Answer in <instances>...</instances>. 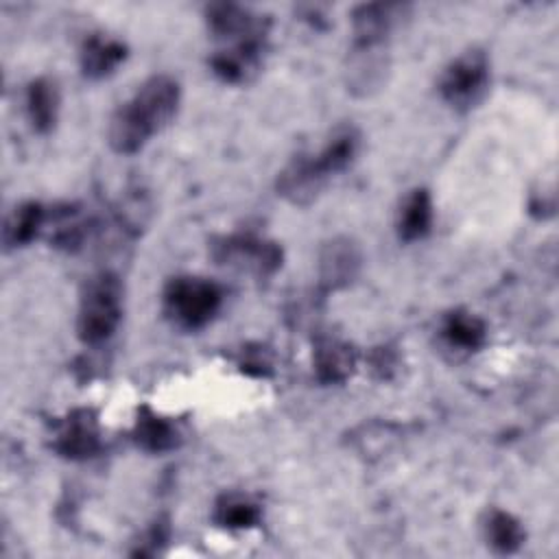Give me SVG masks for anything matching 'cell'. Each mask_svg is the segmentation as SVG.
Returning <instances> with one entry per match:
<instances>
[{
	"label": "cell",
	"mask_w": 559,
	"mask_h": 559,
	"mask_svg": "<svg viewBox=\"0 0 559 559\" xmlns=\"http://www.w3.org/2000/svg\"><path fill=\"white\" fill-rule=\"evenodd\" d=\"M441 334L450 347H456L461 352H474L485 343L487 328L476 314L454 310L443 319Z\"/></svg>",
	"instance_id": "17"
},
{
	"label": "cell",
	"mask_w": 559,
	"mask_h": 559,
	"mask_svg": "<svg viewBox=\"0 0 559 559\" xmlns=\"http://www.w3.org/2000/svg\"><path fill=\"white\" fill-rule=\"evenodd\" d=\"M360 133L354 127H338L317 155H310L314 173L328 181L332 175L343 173L358 155Z\"/></svg>",
	"instance_id": "10"
},
{
	"label": "cell",
	"mask_w": 559,
	"mask_h": 559,
	"mask_svg": "<svg viewBox=\"0 0 559 559\" xmlns=\"http://www.w3.org/2000/svg\"><path fill=\"white\" fill-rule=\"evenodd\" d=\"M354 365V349L336 338H323L314 349V373L323 384H336L347 380Z\"/></svg>",
	"instance_id": "15"
},
{
	"label": "cell",
	"mask_w": 559,
	"mask_h": 559,
	"mask_svg": "<svg viewBox=\"0 0 559 559\" xmlns=\"http://www.w3.org/2000/svg\"><path fill=\"white\" fill-rule=\"evenodd\" d=\"M214 520L223 528H251L260 522V509L240 493H225L214 504Z\"/></svg>",
	"instance_id": "19"
},
{
	"label": "cell",
	"mask_w": 559,
	"mask_h": 559,
	"mask_svg": "<svg viewBox=\"0 0 559 559\" xmlns=\"http://www.w3.org/2000/svg\"><path fill=\"white\" fill-rule=\"evenodd\" d=\"M360 255L358 249L354 247V242H349L347 238H336L332 242H328L321 251V260H319V271H321V282L325 288H338L343 284H347L356 269H358Z\"/></svg>",
	"instance_id": "11"
},
{
	"label": "cell",
	"mask_w": 559,
	"mask_h": 559,
	"mask_svg": "<svg viewBox=\"0 0 559 559\" xmlns=\"http://www.w3.org/2000/svg\"><path fill=\"white\" fill-rule=\"evenodd\" d=\"M133 439L142 450L162 454V452L175 450L179 445V430L166 417H162V415L153 413L151 408L142 406L138 411Z\"/></svg>",
	"instance_id": "13"
},
{
	"label": "cell",
	"mask_w": 559,
	"mask_h": 559,
	"mask_svg": "<svg viewBox=\"0 0 559 559\" xmlns=\"http://www.w3.org/2000/svg\"><path fill=\"white\" fill-rule=\"evenodd\" d=\"M100 439H98V424L92 411H74L59 428L55 439V450L74 461L90 459L98 452Z\"/></svg>",
	"instance_id": "7"
},
{
	"label": "cell",
	"mask_w": 559,
	"mask_h": 559,
	"mask_svg": "<svg viewBox=\"0 0 559 559\" xmlns=\"http://www.w3.org/2000/svg\"><path fill=\"white\" fill-rule=\"evenodd\" d=\"M223 306V290L205 277H173L164 288V310L183 330L207 325Z\"/></svg>",
	"instance_id": "3"
},
{
	"label": "cell",
	"mask_w": 559,
	"mask_h": 559,
	"mask_svg": "<svg viewBox=\"0 0 559 559\" xmlns=\"http://www.w3.org/2000/svg\"><path fill=\"white\" fill-rule=\"evenodd\" d=\"M127 57V48L122 41L114 37L92 35L85 39L81 48V70L90 79H103L111 74Z\"/></svg>",
	"instance_id": "12"
},
{
	"label": "cell",
	"mask_w": 559,
	"mask_h": 559,
	"mask_svg": "<svg viewBox=\"0 0 559 559\" xmlns=\"http://www.w3.org/2000/svg\"><path fill=\"white\" fill-rule=\"evenodd\" d=\"M207 26L214 37L227 39L231 44L247 39H266L269 24L260 15L234 2H216L205 9Z\"/></svg>",
	"instance_id": "6"
},
{
	"label": "cell",
	"mask_w": 559,
	"mask_h": 559,
	"mask_svg": "<svg viewBox=\"0 0 559 559\" xmlns=\"http://www.w3.org/2000/svg\"><path fill=\"white\" fill-rule=\"evenodd\" d=\"M432 225V201L428 190L417 188L413 190L397 214V234L402 240L413 242L424 238Z\"/></svg>",
	"instance_id": "16"
},
{
	"label": "cell",
	"mask_w": 559,
	"mask_h": 559,
	"mask_svg": "<svg viewBox=\"0 0 559 559\" xmlns=\"http://www.w3.org/2000/svg\"><path fill=\"white\" fill-rule=\"evenodd\" d=\"M214 255L223 264H236L258 275H269L282 264V249L264 238L238 234L214 247Z\"/></svg>",
	"instance_id": "5"
},
{
	"label": "cell",
	"mask_w": 559,
	"mask_h": 559,
	"mask_svg": "<svg viewBox=\"0 0 559 559\" xmlns=\"http://www.w3.org/2000/svg\"><path fill=\"white\" fill-rule=\"evenodd\" d=\"M485 537L493 550L509 555L524 544V528L511 513L493 509L485 520Z\"/></svg>",
	"instance_id": "20"
},
{
	"label": "cell",
	"mask_w": 559,
	"mask_h": 559,
	"mask_svg": "<svg viewBox=\"0 0 559 559\" xmlns=\"http://www.w3.org/2000/svg\"><path fill=\"white\" fill-rule=\"evenodd\" d=\"M46 221V210L37 201L22 203L13 210L4 225V242L7 247H24L28 245L41 229Z\"/></svg>",
	"instance_id": "18"
},
{
	"label": "cell",
	"mask_w": 559,
	"mask_h": 559,
	"mask_svg": "<svg viewBox=\"0 0 559 559\" xmlns=\"http://www.w3.org/2000/svg\"><path fill=\"white\" fill-rule=\"evenodd\" d=\"M489 85V59L483 50L469 48L448 63L439 79L441 98L454 109L474 107Z\"/></svg>",
	"instance_id": "4"
},
{
	"label": "cell",
	"mask_w": 559,
	"mask_h": 559,
	"mask_svg": "<svg viewBox=\"0 0 559 559\" xmlns=\"http://www.w3.org/2000/svg\"><path fill=\"white\" fill-rule=\"evenodd\" d=\"M400 13L402 4L391 2H371L356 7L352 13L354 46H382Z\"/></svg>",
	"instance_id": "9"
},
{
	"label": "cell",
	"mask_w": 559,
	"mask_h": 559,
	"mask_svg": "<svg viewBox=\"0 0 559 559\" xmlns=\"http://www.w3.org/2000/svg\"><path fill=\"white\" fill-rule=\"evenodd\" d=\"M122 317V284L116 273L100 271L92 275L81 293L76 332L87 345L105 343Z\"/></svg>",
	"instance_id": "2"
},
{
	"label": "cell",
	"mask_w": 559,
	"mask_h": 559,
	"mask_svg": "<svg viewBox=\"0 0 559 559\" xmlns=\"http://www.w3.org/2000/svg\"><path fill=\"white\" fill-rule=\"evenodd\" d=\"M181 87L170 74H153L109 118L107 142L120 155L138 153L170 124L179 109Z\"/></svg>",
	"instance_id": "1"
},
{
	"label": "cell",
	"mask_w": 559,
	"mask_h": 559,
	"mask_svg": "<svg viewBox=\"0 0 559 559\" xmlns=\"http://www.w3.org/2000/svg\"><path fill=\"white\" fill-rule=\"evenodd\" d=\"M266 39H247L221 48L210 59L212 72L225 83H242L258 72Z\"/></svg>",
	"instance_id": "8"
},
{
	"label": "cell",
	"mask_w": 559,
	"mask_h": 559,
	"mask_svg": "<svg viewBox=\"0 0 559 559\" xmlns=\"http://www.w3.org/2000/svg\"><path fill=\"white\" fill-rule=\"evenodd\" d=\"M26 114L35 131L48 133L59 116V90L48 76H39L26 87Z\"/></svg>",
	"instance_id": "14"
}]
</instances>
